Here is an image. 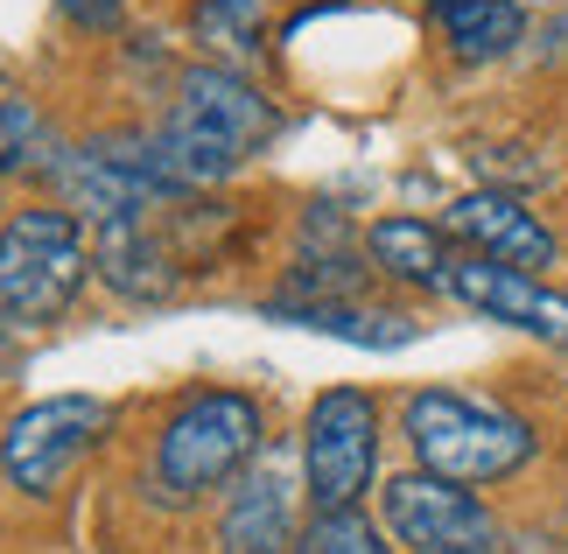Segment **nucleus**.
Listing matches in <instances>:
<instances>
[{
    "instance_id": "nucleus-9",
    "label": "nucleus",
    "mask_w": 568,
    "mask_h": 554,
    "mask_svg": "<svg viewBox=\"0 0 568 554\" xmlns=\"http://www.w3.org/2000/svg\"><path fill=\"white\" fill-rule=\"evenodd\" d=\"M443 232L464 239L477 260H491V268H519V274L555 268V253H561L555 232L540 225V218L519 204V197H506V190H470V197H456V204L443 211Z\"/></svg>"
},
{
    "instance_id": "nucleus-3",
    "label": "nucleus",
    "mask_w": 568,
    "mask_h": 554,
    "mask_svg": "<svg viewBox=\"0 0 568 554\" xmlns=\"http://www.w3.org/2000/svg\"><path fill=\"white\" fill-rule=\"evenodd\" d=\"M260 401L232 386H204L162 421L155 435V492L162 498H204L232 484L260 456Z\"/></svg>"
},
{
    "instance_id": "nucleus-18",
    "label": "nucleus",
    "mask_w": 568,
    "mask_h": 554,
    "mask_svg": "<svg viewBox=\"0 0 568 554\" xmlns=\"http://www.w3.org/2000/svg\"><path fill=\"white\" fill-rule=\"evenodd\" d=\"M57 8H63V21H71V29H84V36H113L126 0H57Z\"/></svg>"
},
{
    "instance_id": "nucleus-12",
    "label": "nucleus",
    "mask_w": 568,
    "mask_h": 554,
    "mask_svg": "<svg viewBox=\"0 0 568 554\" xmlns=\"http://www.w3.org/2000/svg\"><path fill=\"white\" fill-rule=\"evenodd\" d=\"M365 253H373V268L407 281V288H435V295H449V274H456V246L443 225H428V218H379L373 232H365Z\"/></svg>"
},
{
    "instance_id": "nucleus-11",
    "label": "nucleus",
    "mask_w": 568,
    "mask_h": 554,
    "mask_svg": "<svg viewBox=\"0 0 568 554\" xmlns=\"http://www.w3.org/2000/svg\"><path fill=\"white\" fill-rule=\"evenodd\" d=\"M217 547L225 554H295V498L274 471L239 477V492L225 498V520H217Z\"/></svg>"
},
{
    "instance_id": "nucleus-14",
    "label": "nucleus",
    "mask_w": 568,
    "mask_h": 554,
    "mask_svg": "<svg viewBox=\"0 0 568 554\" xmlns=\"http://www.w3.org/2000/svg\"><path fill=\"white\" fill-rule=\"evenodd\" d=\"M435 29L464 63H491L527 36V14L519 0H435Z\"/></svg>"
},
{
    "instance_id": "nucleus-10",
    "label": "nucleus",
    "mask_w": 568,
    "mask_h": 554,
    "mask_svg": "<svg viewBox=\"0 0 568 554\" xmlns=\"http://www.w3.org/2000/svg\"><path fill=\"white\" fill-rule=\"evenodd\" d=\"M92 260H99V281L113 288V295L126 302H148V309H162V302H176L183 288H190V268L176 260V246H169V232L155 225V218H113V225H99L92 239Z\"/></svg>"
},
{
    "instance_id": "nucleus-4",
    "label": "nucleus",
    "mask_w": 568,
    "mask_h": 554,
    "mask_svg": "<svg viewBox=\"0 0 568 554\" xmlns=\"http://www.w3.org/2000/svg\"><path fill=\"white\" fill-rule=\"evenodd\" d=\"M84 274H99V260L84 246L78 211L36 204V211H14L0 225V316L14 330L57 323L78 302Z\"/></svg>"
},
{
    "instance_id": "nucleus-15",
    "label": "nucleus",
    "mask_w": 568,
    "mask_h": 554,
    "mask_svg": "<svg viewBox=\"0 0 568 554\" xmlns=\"http://www.w3.org/2000/svg\"><path fill=\"white\" fill-rule=\"evenodd\" d=\"M190 29L225 71L260 63V50H267V0H196Z\"/></svg>"
},
{
    "instance_id": "nucleus-8",
    "label": "nucleus",
    "mask_w": 568,
    "mask_h": 554,
    "mask_svg": "<svg viewBox=\"0 0 568 554\" xmlns=\"http://www.w3.org/2000/svg\"><path fill=\"white\" fill-rule=\"evenodd\" d=\"M449 295L464 302V309H477V316L513 323V330H527V338L568 351V295H555V288L540 281V274L491 268V260H477V253H456Z\"/></svg>"
},
{
    "instance_id": "nucleus-1",
    "label": "nucleus",
    "mask_w": 568,
    "mask_h": 554,
    "mask_svg": "<svg viewBox=\"0 0 568 554\" xmlns=\"http://www.w3.org/2000/svg\"><path fill=\"white\" fill-rule=\"evenodd\" d=\"M274 134H281V113L253 78L225 71V63H196L176 84L169 120L148 134V154H155V169L169 175V190L196 197V190L239 175Z\"/></svg>"
},
{
    "instance_id": "nucleus-5",
    "label": "nucleus",
    "mask_w": 568,
    "mask_h": 554,
    "mask_svg": "<svg viewBox=\"0 0 568 554\" xmlns=\"http://www.w3.org/2000/svg\"><path fill=\"white\" fill-rule=\"evenodd\" d=\"M105 435H113V407H105L99 393L29 401L0 429V477H8L21 498H57V484L71 477Z\"/></svg>"
},
{
    "instance_id": "nucleus-16",
    "label": "nucleus",
    "mask_w": 568,
    "mask_h": 554,
    "mask_svg": "<svg viewBox=\"0 0 568 554\" xmlns=\"http://www.w3.org/2000/svg\"><path fill=\"white\" fill-rule=\"evenodd\" d=\"M63 148L50 134V120L36 113L29 99H0V175H57Z\"/></svg>"
},
{
    "instance_id": "nucleus-17",
    "label": "nucleus",
    "mask_w": 568,
    "mask_h": 554,
    "mask_svg": "<svg viewBox=\"0 0 568 554\" xmlns=\"http://www.w3.org/2000/svg\"><path fill=\"white\" fill-rule=\"evenodd\" d=\"M295 554H393V547H386L379 526L352 505V513H316L295 534Z\"/></svg>"
},
{
    "instance_id": "nucleus-13",
    "label": "nucleus",
    "mask_w": 568,
    "mask_h": 554,
    "mask_svg": "<svg viewBox=\"0 0 568 554\" xmlns=\"http://www.w3.org/2000/svg\"><path fill=\"white\" fill-rule=\"evenodd\" d=\"M267 316L295 330H323V338H344V344H373V351L422 338V323L400 316V309H358V302H274Z\"/></svg>"
},
{
    "instance_id": "nucleus-7",
    "label": "nucleus",
    "mask_w": 568,
    "mask_h": 554,
    "mask_svg": "<svg viewBox=\"0 0 568 554\" xmlns=\"http://www.w3.org/2000/svg\"><path fill=\"white\" fill-rule=\"evenodd\" d=\"M379 520L414 554H498L506 547L491 505H477L470 484H449V477H428V471L393 477L379 492Z\"/></svg>"
},
{
    "instance_id": "nucleus-6",
    "label": "nucleus",
    "mask_w": 568,
    "mask_h": 554,
    "mask_svg": "<svg viewBox=\"0 0 568 554\" xmlns=\"http://www.w3.org/2000/svg\"><path fill=\"white\" fill-rule=\"evenodd\" d=\"M379 471V407L352 386L316 393L302 421V492L316 513H352Z\"/></svg>"
},
{
    "instance_id": "nucleus-2",
    "label": "nucleus",
    "mask_w": 568,
    "mask_h": 554,
    "mask_svg": "<svg viewBox=\"0 0 568 554\" xmlns=\"http://www.w3.org/2000/svg\"><path fill=\"white\" fill-rule=\"evenodd\" d=\"M400 435L428 477L449 484H498L534 463V429L491 401H470L456 386H422L400 401Z\"/></svg>"
}]
</instances>
